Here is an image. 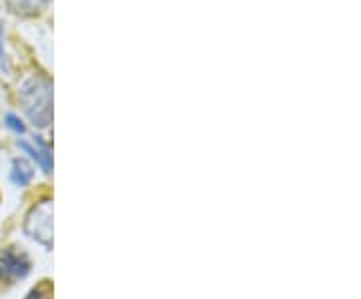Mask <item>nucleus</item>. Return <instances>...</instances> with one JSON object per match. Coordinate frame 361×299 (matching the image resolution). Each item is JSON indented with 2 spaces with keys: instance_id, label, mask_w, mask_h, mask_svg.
<instances>
[{
  "instance_id": "obj_5",
  "label": "nucleus",
  "mask_w": 361,
  "mask_h": 299,
  "mask_svg": "<svg viewBox=\"0 0 361 299\" xmlns=\"http://www.w3.org/2000/svg\"><path fill=\"white\" fill-rule=\"evenodd\" d=\"M30 177H32V169L28 167V163L23 159H16L13 163V181L23 187L30 181Z\"/></svg>"
},
{
  "instance_id": "obj_2",
  "label": "nucleus",
  "mask_w": 361,
  "mask_h": 299,
  "mask_svg": "<svg viewBox=\"0 0 361 299\" xmlns=\"http://www.w3.org/2000/svg\"><path fill=\"white\" fill-rule=\"evenodd\" d=\"M26 233L44 245H51L52 241V205L51 201H42L40 205L30 211L26 217Z\"/></svg>"
},
{
  "instance_id": "obj_3",
  "label": "nucleus",
  "mask_w": 361,
  "mask_h": 299,
  "mask_svg": "<svg viewBox=\"0 0 361 299\" xmlns=\"http://www.w3.org/2000/svg\"><path fill=\"white\" fill-rule=\"evenodd\" d=\"M30 269V263L25 253H16L14 249H6L0 253V281H14L25 277Z\"/></svg>"
},
{
  "instance_id": "obj_7",
  "label": "nucleus",
  "mask_w": 361,
  "mask_h": 299,
  "mask_svg": "<svg viewBox=\"0 0 361 299\" xmlns=\"http://www.w3.org/2000/svg\"><path fill=\"white\" fill-rule=\"evenodd\" d=\"M28 299H49V295H47V293L42 295L40 291H37V293H32V295H30V298H28Z\"/></svg>"
},
{
  "instance_id": "obj_1",
  "label": "nucleus",
  "mask_w": 361,
  "mask_h": 299,
  "mask_svg": "<svg viewBox=\"0 0 361 299\" xmlns=\"http://www.w3.org/2000/svg\"><path fill=\"white\" fill-rule=\"evenodd\" d=\"M20 101L25 106L28 118L39 125L47 127L52 118V83L49 78L32 77L28 78L20 91Z\"/></svg>"
},
{
  "instance_id": "obj_6",
  "label": "nucleus",
  "mask_w": 361,
  "mask_h": 299,
  "mask_svg": "<svg viewBox=\"0 0 361 299\" xmlns=\"http://www.w3.org/2000/svg\"><path fill=\"white\" fill-rule=\"evenodd\" d=\"M6 123H8V127L16 130V133H25V125L14 117V115H8V117H6Z\"/></svg>"
},
{
  "instance_id": "obj_4",
  "label": "nucleus",
  "mask_w": 361,
  "mask_h": 299,
  "mask_svg": "<svg viewBox=\"0 0 361 299\" xmlns=\"http://www.w3.org/2000/svg\"><path fill=\"white\" fill-rule=\"evenodd\" d=\"M6 2H8V8L20 16H35L49 4V0H6Z\"/></svg>"
},
{
  "instance_id": "obj_8",
  "label": "nucleus",
  "mask_w": 361,
  "mask_h": 299,
  "mask_svg": "<svg viewBox=\"0 0 361 299\" xmlns=\"http://www.w3.org/2000/svg\"><path fill=\"white\" fill-rule=\"evenodd\" d=\"M0 65H2V30H0Z\"/></svg>"
}]
</instances>
